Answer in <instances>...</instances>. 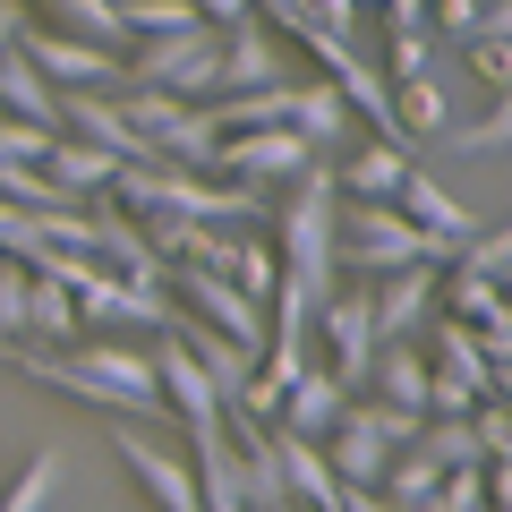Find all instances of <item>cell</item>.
Returning a JSON list of instances; mask_svg holds the SVG:
<instances>
[{
    "instance_id": "6da1fadb",
    "label": "cell",
    "mask_w": 512,
    "mask_h": 512,
    "mask_svg": "<svg viewBox=\"0 0 512 512\" xmlns=\"http://www.w3.org/2000/svg\"><path fill=\"white\" fill-rule=\"evenodd\" d=\"M333 197H342V188H333V163H325V154H308V163L291 171L282 214H274V231H282V248H274L282 282H274V299H265L274 333H308L316 299L342 282V256H333Z\"/></svg>"
},
{
    "instance_id": "7a4b0ae2",
    "label": "cell",
    "mask_w": 512,
    "mask_h": 512,
    "mask_svg": "<svg viewBox=\"0 0 512 512\" xmlns=\"http://www.w3.org/2000/svg\"><path fill=\"white\" fill-rule=\"evenodd\" d=\"M9 367H26L35 384L69 393V402H94V410H120V419H163V376H154V350H128V333H94V342H9L0 350Z\"/></svg>"
},
{
    "instance_id": "3957f363",
    "label": "cell",
    "mask_w": 512,
    "mask_h": 512,
    "mask_svg": "<svg viewBox=\"0 0 512 512\" xmlns=\"http://www.w3.org/2000/svg\"><path fill=\"white\" fill-rule=\"evenodd\" d=\"M333 256L359 265V274H393V265H419L427 256V231L393 197H333Z\"/></svg>"
},
{
    "instance_id": "277c9868",
    "label": "cell",
    "mask_w": 512,
    "mask_h": 512,
    "mask_svg": "<svg viewBox=\"0 0 512 512\" xmlns=\"http://www.w3.org/2000/svg\"><path fill=\"white\" fill-rule=\"evenodd\" d=\"M214 60H222V26H171V35H137V60H128V86H163L205 103L214 94Z\"/></svg>"
},
{
    "instance_id": "5b68a950",
    "label": "cell",
    "mask_w": 512,
    "mask_h": 512,
    "mask_svg": "<svg viewBox=\"0 0 512 512\" xmlns=\"http://www.w3.org/2000/svg\"><path fill=\"white\" fill-rule=\"evenodd\" d=\"M69 299H77V325L86 333H171L180 325V299L163 282H128V274H103V265Z\"/></svg>"
},
{
    "instance_id": "8992f818",
    "label": "cell",
    "mask_w": 512,
    "mask_h": 512,
    "mask_svg": "<svg viewBox=\"0 0 512 512\" xmlns=\"http://www.w3.org/2000/svg\"><path fill=\"white\" fill-rule=\"evenodd\" d=\"M163 291L180 299L197 325H214V333H231V342H248V350H265V333H274V316H265V299H248L231 274H214V265H163Z\"/></svg>"
},
{
    "instance_id": "52a82bcc",
    "label": "cell",
    "mask_w": 512,
    "mask_h": 512,
    "mask_svg": "<svg viewBox=\"0 0 512 512\" xmlns=\"http://www.w3.org/2000/svg\"><path fill=\"white\" fill-rule=\"evenodd\" d=\"M18 52L35 60L43 77H52V94H120V86H128L120 52H103V43H77V35H60V26H26Z\"/></svg>"
},
{
    "instance_id": "ba28073f",
    "label": "cell",
    "mask_w": 512,
    "mask_h": 512,
    "mask_svg": "<svg viewBox=\"0 0 512 512\" xmlns=\"http://www.w3.org/2000/svg\"><path fill=\"white\" fill-rule=\"evenodd\" d=\"M308 137L299 128H231V137H214V180H248V188H274V180H291L299 163H308Z\"/></svg>"
},
{
    "instance_id": "9c48e42d",
    "label": "cell",
    "mask_w": 512,
    "mask_h": 512,
    "mask_svg": "<svg viewBox=\"0 0 512 512\" xmlns=\"http://www.w3.org/2000/svg\"><path fill=\"white\" fill-rule=\"evenodd\" d=\"M393 205H402V214H410V222L427 231V256H436V265H453V256H461V248L478 239V214H470V205H461L453 188L436 180V171H419V163L402 171V188H393Z\"/></svg>"
},
{
    "instance_id": "30bf717a",
    "label": "cell",
    "mask_w": 512,
    "mask_h": 512,
    "mask_svg": "<svg viewBox=\"0 0 512 512\" xmlns=\"http://www.w3.org/2000/svg\"><path fill=\"white\" fill-rule=\"evenodd\" d=\"M308 333H325V367L342 384H367V359H376V325H367V291H342L333 282L325 299H316Z\"/></svg>"
},
{
    "instance_id": "8fae6325",
    "label": "cell",
    "mask_w": 512,
    "mask_h": 512,
    "mask_svg": "<svg viewBox=\"0 0 512 512\" xmlns=\"http://www.w3.org/2000/svg\"><path fill=\"white\" fill-rule=\"evenodd\" d=\"M436 274L444 265H393L384 274V291H367V325H376V342H410V333L436 316Z\"/></svg>"
},
{
    "instance_id": "7c38bea8",
    "label": "cell",
    "mask_w": 512,
    "mask_h": 512,
    "mask_svg": "<svg viewBox=\"0 0 512 512\" xmlns=\"http://www.w3.org/2000/svg\"><path fill=\"white\" fill-rule=\"evenodd\" d=\"M188 478H197V504L205 512H248V504H239V444H231L222 419L188 427Z\"/></svg>"
},
{
    "instance_id": "4fadbf2b",
    "label": "cell",
    "mask_w": 512,
    "mask_h": 512,
    "mask_svg": "<svg viewBox=\"0 0 512 512\" xmlns=\"http://www.w3.org/2000/svg\"><path fill=\"white\" fill-rule=\"evenodd\" d=\"M342 410H350V384L333 376L325 359H308L291 384H282V402H274V427H291V436H325V427L342 419Z\"/></svg>"
},
{
    "instance_id": "5bb4252c",
    "label": "cell",
    "mask_w": 512,
    "mask_h": 512,
    "mask_svg": "<svg viewBox=\"0 0 512 512\" xmlns=\"http://www.w3.org/2000/svg\"><path fill=\"white\" fill-rule=\"evenodd\" d=\"M60 128H69V137H86V146H103V154H120V163H163V154H154L146 137L120 120V103H111V94H60Z\"/></svg>"
},
{
    "instance_id": "9a60e30c",
    "label": "cell",
    "mask_w": 512,
    "mask_h": 512,
    "mask_svg": "<svg viewBox=\"0 0 512 512\" xmlns=\"http://www.w3.org/2000/svg\"><path fill=\"white\" fill-rule=\"evenodd\" d=\"M282 77V52L274 35L256 26V9L239 26H222V60H214V94H248V86H274Z\"/></svg>"
},
{
    "instance_id": "2e32d148",
    "label": "cell",
    "mask_w": 512,
    "mask_h": 512,
    "mask_svg": "<svg viewBox=\"0 0 512 512\" xmlns=\"http://www.w3.org/2000/svg\"><path fill=\"white\" fill-rule=\"evenodd\" d=\"M274 453H282V487H291V504H308V512H342V478H333V461H325V444H316V436L274 427Z\"/></svg>"
},
{
    "instance_id": "e0dca14e",
    "label": "cell",
    "mask_w": 512,
    "mask_h": 512,
    "mask_svg": "<svg viewBox=\"0 0 512 512\" xmlns=\"http://www.w3.org/2000/svg\"><path fill=\"white\" fill-rule=\"evenodd\" d=\"M120 461H128V478H137L163 512H205L197 504V478H188L180 453H163V444H146V436H120Z\"/></svg>"
},
{
    "instance_id": "ac0fdd59",
    "label": "cell",
    "mask_w": 512,
    "mask_h": 512,
    "mask_svg": "<svg viewBox=\"0 0 512 512\" xmlns=\"http://www.w3.org/2000/svg\"><path fill=\"white\" fill-rule=\"evenodd\" d=\"M0 111H9V120H35V128H60V94H52V77H43L35 60L18 52V43H0Z\"/></svg>"
},
{
    "instance_id": "d6986e66",
    "label": "cell",
    "mask_w": 512,
    "mask_h": 512,
    "mask_svg": "<svg viewBox=\"0 0 512 512\" xmlns=\"http://www.w3.org/2000/svg\"><path fill=\"white\" fill-rule=\"evenodd\" d=\"M367 384H376V402H384V410H410V419H427V359H419L410 342H376Z\"/></svg>"
},
{
    "instance_id": "ffe728a7",
    "label": "cell",
    "mask_w": 512,
    "mask_h": 512,
    "mask_svg": "<svg viewBox=\"0 0 512 512\" xmlns=\"http://www.w3.org/2000/svg\"><path fill=\"white\" fill-rule=\"evenodd\" d=\"M239 444V504L248 512H282L291 504V487H282V453H274V427H248Z\"/></svg>"
},
{
    "instance_id": "44dd1931",
    "label": "cell",
    "mask_w": 512,
    "mask_h": 512,
    "mask_svg": "<svg viewBox=\"0 0 512 512\" xmlns=\"http://www.w3.org/2000/svg\"><path fill=\"white\" fill-rule=\"evenodd\" d=\"M43 171H52V180L69 188L77 205H86V197H103V188H111L120 154H103V146H86V137H69V128H60V137H52V154H43Z\"/></svg>"
},
{
    "instance_id": "7402d4cb",
    "label": "cell",
    "mask_w": 512,
    "mask_h": 512,
    "mask_svg": "<svg viewBox=\"0 0 512 512\" xmlns=\"http://www.w3.org/2000/svg\"><path fill=\"white\" fill-rule=\"evenodd\" d=\"M205 120L231 137V128H291V86H248V94H205Z\"/></svg>"
},
{
    "instance_id": "603a6c76",
    "label": "cell",
    "mask_w": 512,
    "mask_h": 512,
    "mask_svg": "<svg viewBox=\"0 0 512 512\" xmlns=\"http://www.w3.org/2000/svg\"><path fill=\"white\" fill-rule=\"evenodd\" d=\"M18 342H43V350L77 342V299H69V282L26 274V333H18Z\"/></svg>"
},
{
    "instance_id": "cb8c5ba5",
    "label": "cell",
    "mask_w": 512,
    "mask_h": 512,
    "mask_svg": "<svg viewBox=\"0 0 512 512\" xmlns=\"http://www.w3.org/2000/svg\"><path fill=\"white\" fill-rule=\"evenodd\" d=\"M43 18L60 26V35H77V43H103V52H128V18H120V0H43Z\"/></svg>"
},
{
    "instance_id": "d4e9b609",
    "label": "cell",
    "mask_w": 512,
    "mask_h": 512,
    "mask_svg": "<svg viewBox=\"0 0 512 512\" xmlns=\"http://www.w3.org/2000/svg\"><path fill=\"white\" fill-rule=\"evenodd\" d=\"M291 128L308 137L316 154H333V146H342V128H350V103L333 94V77H325V86H291Z\"/></svg>"
},
{
    "instance_id": "484cf974",
    "label": "cell",
    "mask_w": 512,
    "mask_h": 512,
    "mask_svg": "<svg viewBox=\"0 0 512 512\" xmlns=\"http://www.w3.org/2000/svg\"><path fill=\"white\" fill-rule=\"evenodd\" d=\"M402 171H410V154L393 146V137H376V146H359L342 171H333V188H350V197H393Z\"/></svg>"
},
{
    "instance_id": "4316f807",
    "label": "cell",
    "mask_w": 512,
    "mask_h": 512,
    "mask_svg": "<svg viewBox=\"0 0 512 512\" xmlns=\"http://www.w3.org/2000/svg\"><path fill=\"white\" fill-rule=\"evenodd\" d=\"M393 111H402V137H436L453 120V94L436 86V69H419V77H393Z\"/></svg>"
},
{
    "instance_id": "83f0119b",
    "label": "cell",
    "mask_w": 512,
    "mask_h": 512,
    "mask_svg": "<svg viewBox=\"0 0 512 512\" xmlns=\"http://www.w3.org/2000/svg\"><path fill=\"white\" fill-rule=\"evenodd\" d=\"M60 478H69V453H60V444H43L35 461H26L18 478H9V495H0V512H43L52 504V487Z\"/></svg>"
},
{
    "instance_id": "f1b7e54d",
    "label": "cell",
    "mask_w": 512,
    "mask_h": 512,
    "mask_svg": "<svg viewBox=\"0 0 512 512\" xmlns=\"http://www.w3.org/2000/svg\"><path fill=\"white\" fill-rule=\"evenodd\" d=\"M410 444H419V453L436 461V470H470V461H478V436H470V419H436V410H427V419L410 427Z\"/></svg>"
},
{
    "instance_id": "f546056e",
    "label": "cell",
    "mask_w": 512,
    "mask_h": 512,
    "mask_svg": "<svg viewBox=\"0 0 512 512\" xmlns=\"http://www.w3.org/2000/svg\"><path fill=\"white\" fill-rule=\"evenodd\" d=\"M214 274H231L239 291L248 299H274V282H282V265H274V248H265V239H231V248H222V265Z\"/></svg>"
},
{
    "instance_id": "4dcf8cb0",
    "label": "cell",
    "mask_w": 512,
    "mask_h": 512,
    "mask_svg": "<svg viewBox=\"0 0 512 512\" xmlns=\"http://www.w3.org/2000/svg\"><path fill=\"white\" fill-rule=\"evenodd\" d=\"M504 137H512L504 111H487L478 128H461V120H444V128H436V146H444V154H504Z\"/></svg>"
},
{
    "instance_id": "1f68e13d",
    "label": "cell",
    "mask_w": 512,
    "mask_h": 512,
    "mask_svg": "<svg viewBox=\"0 0 512 512\" xmlns=\"http://www.w3.org/2000/svg\"><path fill=\"white\" fill-rule=\"evenodd\" d=\"M128 35H171V26H197V9L188 0H120Z\"/></svg>"
},
{
    "instance_id": "d6a6232c",
    "label": "cell",
    "mask_w": 512,
    "mask_h": 512,
    "mask_svg": "<svg viewBox=\"0 0 512 512\" xmlns=\"http://www.w3.org/2000/svg\"><path fill=\"white\" fill-rule=\"evenodd\" d=\"M478 26H487V0H427V35H444V43H470Z\"/></svg>"
},
{
    "instance_id": "836d02e7",
    "label": "cell",
    "mask_w": 512,
    "mask_h": 512,
    "mask_svg": "<svg viewBox=\"0 0 512 512\" xmlns=\"http://www.w3.org/2000/svg\"><path fill=\"white\" fill-rule=\"evenodd\" d=\"M504 35H512V26H487V35H470V69L487 77L495 94L512 86V43H504Z\"/></svg>"
},
{
    "instance_id": "e575fe53",
    "label": "cell",
    "mask_w": 512,
    "mask_h": 512,
    "mask_svg": "<svg viewBox=\"0 0 512 512\" xmlns=\"http://www.w3.org/2000/svg\"><path fill=\"white\" fill-rule=\"evenodd\" d=\"M18 333H26V265L0 256V342H18Z\"/></svg>"
},
{
    "instance_id": "d590c367",
    "label": "cell",
    "mask_w": 512,
    "mask_h": 512,
    "mask_svg": "<svg viewBox=\"0 0 512 512\" xmlns=\"http://www.w3.org/2000/svg\"><path fill=\"white\" fill-rule=\"evenodd\" d=\"M461 265H470V274H487V282H504V265H512V239L495 231V222H478V239L461 248Z\"/></svg>"
},
{
    "instance_id": "8d00e7d4",
    "label": "cell",
    "mask_w": 512,
    "mask_h": 512,
    "mask_svg": "<svg viewBox=\"0 0 512 512\" xmlns=\"http://www.w3.org/2000/svg\"><path fill=\"white\" fill-rule=\"evenodd\" d=\"M419 69H436V43H427V35H393V60H384V77H419Z\"/></svg>"
},
{
    "instance_id": "74e56055",
    "label": "cell",
    "mask_w": 512,
    "mask_h": 512,
    "mask_svg": "<svg viewBox=\"0 0 512 512\" xmlns=\"http://www.w3.org/2000/svg\"><path fill=\"white\" fill-rule=\"evenodd\" d=\"M188 9H197L205 26H239V18H248V0H188Z\"/></svg>"
},
{
    "instance_id": "f35d334b",
    "label": "cell",
    "mask_w": 512,
    "mask_h": 512,
    "mask_svg": "<svg viewBox=\"0 0 512 512\" xmlns=\"http://www.w3.org/2000/svg\"><path fill=\"white\" fill-rule=\"evenodd\" d=\"M26 26H35V9H26V0H0V43H18Z\"/></svg>"
},
{
    "instance_id": "ab89813d",
    "label": "cell",
    "mask_w": 512,
    "mask_h": 512,
    "mask_svg": "<svg viewBox=\"0 0 512 512\" xmlns=\"http://www.w3.org/2000/svg\"><path fill=\"white\" fill-rule=\"evenodd\" d=\"M342 512H393V504H384L376 487H342Z\"/></svg>"
},
{
    "instance_id": "60d3db41",
    "label": "cell",
    "mask_w": 512,
    "mask_h": 512,
    "mask_svg": "<svg viewBox=\"0 0 512 512\" xmlns=\"http://www.w3.org/2000/svg\"><path fill=\"white\" fill-rule=\"evenodd\" d=\"M282 512H299V504H282Z\"/></svg>"
}]
</instances>
